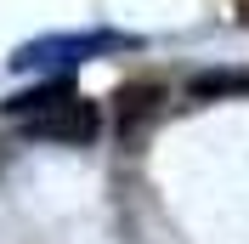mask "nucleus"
Masks as SVG:
<instances>
[{
    "mask_svg": "<svg viewBox=\"0 0 249 244\" xmlns=\"http://www.w3.org/2000/svg\"><path fill=\"white\" fill-rule=\"evenodd\" d=\"M244 17H249V6H244Z\"/></svg>",
    "mask_w": 249,
    "mask_h": 244,
    "instance_id": "f03ea898",
    "label": "nucleus"
},
{
    "mask_svg": "<svg viewBox=\"0 0 249 244\" xmlns=\"http://www.w3.org/2000/svg\"><path fill=\"white\" fill-rule=\"evenodd\" d=\"M23 131L40 142H91L96 131H102V114H96V102H85V97L62 91L57 102H46L40 114H29L23 120Z\"/></svg>",
    "mask_w": 249,
    "mask_h": 244,
    "instance_id": "f257e3e1",
    "label": "nucleus"
}]
</instances>
